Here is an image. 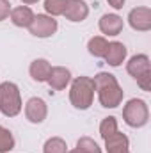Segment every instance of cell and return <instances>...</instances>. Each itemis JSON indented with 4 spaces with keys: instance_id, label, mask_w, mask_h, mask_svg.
I'll return each mask as SVG.
<instances>
[{
    "instance_id": "cell-1",
    "label": "cell",
    "mask_w": 151,
    "mask_h": 153,
    "mask_svg": "<svg viewBox=\"0 0 151 153\" xmlns=\"http://www.w3.org/2000/svg\"><path fill=\"white\" fill-rule=\"evenodd\" d=\"M94 80V89L98 93V100L105 109H115L123 102V89L119 82L115 80L112 73H98L93 78Z\"/></svg>"
},
{
    "instance_id": "cell-2",
    "label": "cell",
    "mask_w": 151,
    "mask_h": 153,
    "mask_svg": "<svg viewBox=\"0 0 151 153\" xmlns=\"http://www.w3.org/2000/svg\"><path fill=\"white\" fill-rule=\"evenodd\" d=\"M94 80L91 76H76L71 82V89H70V102L75 109L80 111H87L93 105L94 100Z\"/></svg>"
},
{
    "instance_id": "cell-3",
    "label": "cell",
    "mask_w": 151,
    "mask_h": 153,
    "mask_svg": "<svg viewBox=\"0 0 151 153\" xmlns=\"http://www.w3.org/2000/svg\"><path fill=\"white\" fill-rule=\"evenodd\" d=\"M0 112L7 117H14L21 112L20 89L13 82H2L0 84Z\"/></svg>"
},
{
    "instance_id": "cell-4",
    "label": "cell",
    "mask_w": 151,
    "mask_h": 153,
    "mask_svg": "<svg viewBox=\"0 0 151 153\" xmlns=\"http://www.w3.org/2000/svg\"><path fill=\"white\" fill-rule=\"evenodd\" d=\"M126 71L133 76L142 91H151V62L146 53L133 55L126 62Z\"/></svg>"
},
{
    "instance_id": "cell-5",
    "label": "cell",
    "mask_w": 151,
    "mask_h": 153,
    "mask_svg": "<svg viewBox=\"0 0 151 153\" xmlns=\"http://www.w3.org/2000/svg\"><path fill=\"white\" fill-rule=\"evenodd\" d=\"M123 119L132 128H142L150 121V109L148 103L141 98H132L123 109Z\"/></svg>"
},
{
    "instance_id": "cell-6",
    "label": "cell",
    "mask_w": 151,
    "mask_h": 153,
    "mask_svg": "<svg viewBox=\"0 0 151 153\" xmlns=\"http://www.w3.org/2000/svg\"><path fill=\"white\" fill-rule=\"evenodd\" d=\"M57 20H53L48 14H34L32 23L29 25V30L36 38H50L57 32Z\"/></svg>"
},
{
    "instance_id": "cell-7",
    "label": "cell",
    "mask_w": 151,
    "mask_h": 153,
    "mask_svg": "<svg viewBox=\"0 0 151 153\" xmlns=\"http://www.w3.org/2000/svg\"><path fill=\"white\" fill-rule=\"evenodd\" d=\"M128 23L133 30L148 32L151 29V9L150 7H135L128 14Z\"/></svg>"
},
{
    "instance_id": "cell-8",
    "label": "cell",
    "mask_w": 151,
    "mask_h": 153,
    "mask_svg": "<svg viewBox=\"0 0 151 153\" xmlns=\"http://www.w3.org/2000/svg\"><path fill=\"white\" fill-rule=\"evenodd\" d=\"M25 116H27V119H29L30 123H34V125L43 123V121L46 119V116H48V107H46L44 100H43V98H38V96L30 98V100L27 102V105H25Z\"/></svg>"
},
{
    "instance_id": "cell-9",
    "label": "cell",
    "mask_w": 151,
    "mask_h": 153,
    "mask_svg": "<svg viewBox=\"0 0 151 153\" xmlns=\"http://www.w3.org/2000/svg\"><path fill=\"white\" fill-rule=\"evenodd\" d=\"M62 16L70 22H84L89 16V5L84 0H66Z\"/></svg>"
},
{
    "instance_id": "cell-10",
    "label": "cell",
    "mask_w": 151,
    "mask_h": 153,
    "mask_svg": "<svg viewBox=\"0 0 151 153\" xmlns=\"http://www.w3.org/2000/svg\"><path fill=\"white\" fill-rule=\"evenodd\" d=\"M46 82L50 84V87H52L53 91H62V89H66V85L71 82V73H70V70L64 68V66H53Z\"/></svg>"
},
{
    "instance_id": "cell-11",
    "label": "cell",
    "mask_w": 151,
    "mask_h": 153,
    "mask_svg": "<svg viewBox=\"0 0 151 153\" xmlns=\"http://www.w3.org/2000/svg\"><path fill=\"white\" fill-rule=\"evenodd\" d=\"M103 59H105L107 64L112 66V68L121 66V64L124 62V59H126V46H124L123 43H119V41L109 43V48H107V53H105Z\"/></svg>"
},
{
    "instance_id": "cell-12",
    "label": "cell",
    "mask_w": 151,
    "mask_h": 153,
    "mask_svg": "<svg viewBox=\"0 0 151 153\" xmlns=\"http://www.w3.org/2000/svg\"><path fill=\"white\" fill-rule=\"evenodd\" d=\"M123 18L119 14H103L100 18V30L107 36H117L123 30Z\"/></svg>"
},
{
    "instance_id": "cell-13",
    "label": "cell",
    "mask_w": 151,
    "mask_h": 153,
    "mask_svg": "<svg viewBox=\"0 0 151 153\" xmlns=\"http://www.w3.org/2000/svg\"><path fill=\"white\" fill-rule=\"evenodd\" d=\"M105 148L107 153H130V141L124 134L117 130L115 134L105 139Z\"/></svg>"
},
{
    "instance_id": "cell-14",
    "label": "cell",
    "mask_w": 151,
    "mask_h": 153,
    "mask_svg": "<svg viewBox=\"0 0 151 153\" xmlns=\"http://www.w3.org/2000/svg\"><path fill=\"white\" fill-rule=\"evenodd\" d=\"M34 20V13L29 5H20L11 9V22L16 27H29Z\"/></svg>"
},
{
    "instance_id": "cell-15",
    "label": "cell",
    "mask_w": 151,
    "mask_h": 153,
    "mask_svg": "<svg viewBox=\"0 0 151 153\" xmlns=\"http://www.w3.org/2000/svg\"><path fill=\"white\" fill-rule=\"evenodd\" d=\"M30 76L36 80V82H46L48 76H50V71H52V64L46 61V59H36L30 62Z\"/></svg>"
},
{
    "instance_id": "cell-16",
    "label": "cell",
    "mask_w": 151,
    "mask_h": 153,
    "mask_svg": "<svg viewBox=\"0 0 151 153\" xmlns=\"http://www.w3.org/2000/svg\"><path fill=\"white\" fill-rule=\"evenodd\" d=\"M107 48H109V41L105 38H101V36H94V38L89 39V43H87V50L94 57H105Z\"/></svg>"
},
{
    "instance_id": "cell-17",
    "label": "cell",
    "mask_w": 151,
    "mask_h": 153,
    "mask_svg": "<svg viewBox=\"0 0 151 153\" xmlns=\"http://www.w3.org/2000/svg\"><path fill=\"white\" fill-rule=\"evenodd\" d=\"M43 153H68L66 141L61 137H50L43 146Z\"/></svg>"
},
{
    "instance_id": "cell-18",
    "label": "cell",
    "mask_w": 151,
    "mask_h": 153,
    "mask_svg": "<svg viewBox=\"0 0 151 153\" xmlns=\"http://www.w3.org/2000/svg\"><path fill=\"white\" fill-rule=\"evenodd\" d=\"M117 132V119L114 117V116H109V117H105L101 123H100V135H101V139L105 141L107 137H110L112 134Z\"/></svg>"
},
{
    "instance_id": "cell-19",
    "label": "cell",
    "mask_w": 151,
    "mask_h": 153,
    "mask_svg": "<svg viewBox=\"0 0 151 153\" xmlns=\"http://www.w3.org/2000/svg\"><path fill=\"white\" fill-rule=\"evenodd\" d=\"M13 148H14V137L11 130H7L5 126H0V153H9Z\"/></svg>"
},
{
    "instance_id": "cell-20",
    "label": "cell",
    "mask_w": 151,
    "mask_h": 153,
    "mask_svg": "<svg viewBox=\"0 0 151 153\" xmlns=\"http://www.w3.org/2000/svg\"><path fill=\"white\" fill-rule=\"evenodd\" d=\"M76 150L82 153H101V148L98 146V143L91 137H80L76 143Z\"/></svg>"
},
{
    "instance_id": "cell-21",
    "label": "cell",
    "mask_w": 151,
    "mask_h": 153,
    "mask_svg": "<svg viewBox=\"0 0 151 153\" xmlns=\"http://www.w3.org/2000/svg\"><path fill=\"white\" fill-rule=\"evenodd\" d=\"M64 5H66V0H44V11L52 18L61 16L64 13Z\"/></svg>"
},
{
    "instance_id": "cell-22",
    "label": "cell",
    "mask_w": 151,
    "mask_h": 153,
    "mask_svg": "<svg viewBox=\"0 0 151 153\" xmlns=\"http://www.w3.org/2000/svg\"><path fill=\"white\" fill-rule=\"evenodd\" d=\"M11 14V4L9 0H0V22L5 20Z\"/></svg>"
},
{
    "instance_id": "cell-23",
    "label": "cell",
    "mask_w": 151,
    "mask_h": 153,
    "mask_svg": "<svg viewBox=\"0 0 151 153\" xmlns=\"http://www.w3.org/2000/svg\"><path fill=\"white\" fill-rule=\"evenodd\" d=\"M107 2H109V5H112L114 9H123L126 0H107Z\"/></svg>"
},
{
    "instance_id": "cell-24",
    "label": "cell",
    "mask_w": 151,
    "mask_h": 153,
    "mask_svg": "<svg viewBox=\"0 0 151 153\" xmlns=\"http://www.w3.org/2000/svg\"><path fill=\"white\" fill-rule=\"evenodd\" d=\"M21 2H23V4H25V5H30V4H36V2H38V0H21Z\"/></svg>"
},
{
    "instance_id": "cell-25",
    "label": "cell",
    "mask_w": 151,
    "mask_h": 153,
    "mask_svg": "<svg viewBox=\"0 0 151 153\" xmlns=\"http://www.w3.org/2000/svg\"><path fill=\"white\" fill-rule=\"evenodd\" d=\"M68 153H82V152H80V150H76V148H75V150H71V152H68Z\"/></svg>"
}]
</instances>
